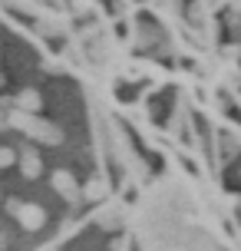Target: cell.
Segmentation results:
<instances>
[{
	"label": "cell",
	"mask_w": 241,
	"mask_h": 251,
	"mask_svg": "<svg viewBox=\"0 0 241 251\" xmlns=\"http://www.w3.org/2000/svg\"><path fill=\"white\" fill-rule=\"evenodd\" d=\"M132 225L142 251H215L202 205L182 182H155L145 188Z\"/></svg>",
	"instance_id": "1"
},
{
	"label": "cell",
	"mask_w": 241,
	"mask_h": 251,
	"mask_svg": "<svg viewBox=\"0 0 241 251\" xmlns=\"http://www.w3.org/2000/svg\"><path fill=\"white\" fill-rule=\"evenodd\" d=\"M7 123L13 126V129H20L26 139H33V142H43V146H56L60 142V129L53 123H47V119H40L37 113H24V109H13L10 116H7Z\"/></svg>",
	"instance_id": "2"
},
{
	"label": "cell",
	"mask_w": 241,
	"mask_h": 251,
	"mask_svg": "<svg viewBox=\"0 0 241 251\" xmlns=\"http://www.w3.org/2000/svg\"><path fill=\"white\" fill-rule=\"evenodd\" d=\"M10 212L26 231H40V228L47 225V212H43V205H37V201H10Z\"/></svg>",
	"instance_id": "3"
},
{
	"label": "cell",
	"mask_w": 241,
	"mask_h": 251,
	"mask_svg": "<svg viewBox=\"0 0 241 251\" xmlns=\"http://www.w3.org/2000/svg\"><path fill=\"white\" fill-rule=\"evenodd\" d=\"M53 192H56L60 199H66V201H79L83 199V185H79L66 169H56V172H53Z\"/></svg>",
	"instance_id": "4"
},
{
	"label": "cell",
	"mask_w": 241,
	"mask_h": 251,
	"mask_svg": "<svg viewBox=\"0 0 241 251\" xmlns=\"http://www.w3.org/2000/svg\"><path fill=\"white\" fill-rule=\"evenodd\" d=\"M17 165H20V172H24L26 178H40L43 176V159H40L33 149L17 152Z\"/></svg>",
	"instance_id": "5"
},
{
	"label": "cell",
	"mask_w": 241,
	"mask_h": 251,
	"mask_svg": "<svg viewBox=\"0 0 241 251\" xmlns=\"http://www.w3.org/2000/svg\"><path fill=\"white\" fill-rule=\"evenodd\" d=\"M40 106H43V100H40L37 89H24L17 96V109H24V113H40Z\"/></svg>",
	"instance_id": "6"
},
{
	"label": "cell",
	"mask_w": 241,
	"mask_h": 251,
	"mask_svg": "<svg viewBox=\"0 0 241 251\" xmlns=\"http://www.w3.org/2000/svg\"><path fill=\"white\" fill-rule=\"evenodd\" d=\"M119 218H122V208H119V205H102V208H99V215H96V222H99L102 228H113V225H119Z\"/></svg>",
	"instance_id": "7"
},
{
	"label": "cell",
	"mask_w": 241,
	"mask_h": 251,
	"mask_svg": "<svg viewBox=\"0 0 241 251\" xmlns=\"http://www.w3.org/2000/svg\"><path fill=\"white\" fill-rule=\"evenodd\" d=\"M109 195V185L102 182V178H93L86 188H83V199H89V201H99V199H106Z\"/></svg>",
	"instance_id": "8"
},
{
	"label": "cell",
	"mask_w": 241,
	"mask_h": 251,
	"mask_svg": "<svg viewBox=\"0 0 241 251\" xmlns=\"http://www.w3.org/2000/svg\"><path fill=\"white\" fill-rule=\"evenodd\" d=\"M17 162V152L10 149V146H0V172L7 169V165H13Z\"/></svg>",
	"instance_id": "9"
},
{
	"label": "cell",
	"mask_w": 241,
	"mask_h": 251,
	"mask_svg": "<svg viewBox=\"0 0 241 251\" xmlns=\"http://www.w3.org/2000/svg\"><path fill=\"white\" fill-rule=\"evenodd\" d=\"M0 126H3V113H0Z\"/></svg>",
	"instance_id": "10"
},
{
	"label": "cell",
	"mask_w": 241,
	"mask_h": 251,
	"mask_svg": "<svg viewBox=\"0 0 241 251\" xmlns=\"http://www.w3.org/2000/svg\"><path fill=\"white\" fill-rule=\"evenodd\" d=\"M0 248H3V241H0Z\"/></svg>",
	"instance_id": "11"
}]
</instances>
